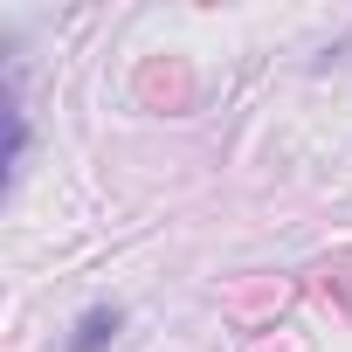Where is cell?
<instances>
[{"instance_id":"obj_1","label":"cell","mask_w":352,"mask_h":352,"mask_svg":"<svg viewBox=\"0 0 352 352\" xmlns=\"http://www.w3.org/2000/svg\"><path fill=\"white\" fill-rule=\"evenodd\" d=\"M118 331H124V311H118V304H90V311L69 324V338H63L56 352H111Z\"/></svg>"},{"instance_id":"obj_2","label":"cell","mask_w":352,"mask_h":352,"mask_svg":"<svg viewBox=\"0 0 352 352\" xmlns=\"http://www.w3.org/2000/svg\"><path fill=\"white\" fill-rule=\"evenodd\" d=\"M28 166V104H21V63H8V166H0V187H14Z\"/></svg>"}]
</instances>
